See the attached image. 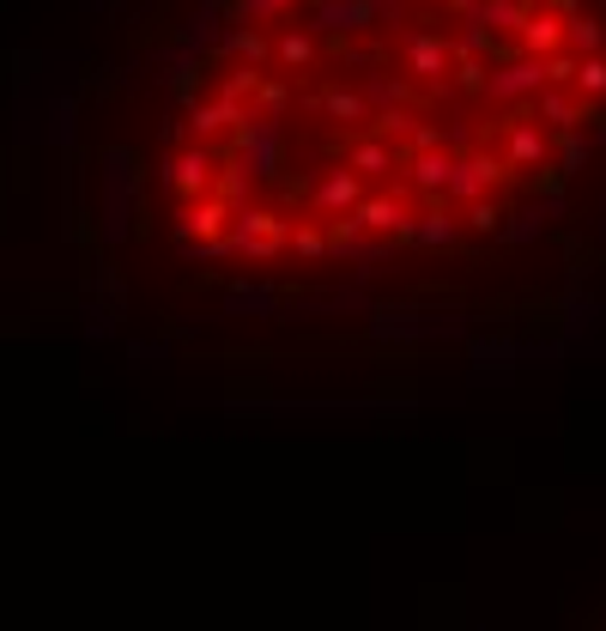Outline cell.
<instances>
[{"label": "cell", "instance_id": "obj_1", "mask_svg": "<svg viewBox=\"0 0 606 631\" xmlns=\"http://www.w3.org/2000/svg\"><path fill=\"white\" fill-rule=\"evenodd\" d=\"M279 159H286V122L249 110V122L237 128V164L249 171V183H274Z\"/></svg>", "mask_w": 606, "mask_h": 631}, {"label": "cell", "instance_id": "obj_2", "mask_svg": "<svg viewBox=\"0 0 606 631\" xmlns=\"http://www.w3.org/2000/svg\"><path fill=\"white\" fill-rule=\"evenodd\" d=\"M103 243L127 237V207H134V152L110 146L103 152Z\"/></svg>", "mask_w": 606, "mask_h": 631}, {"label": "cell", "instance_id": "obj_3", "mask_svg": "<svg viewBox=\"0 0 606 631\" xmlns=\"http://www.w3.org/2000/svg\"><path fill=\"white\" fill-rule=\"evenodd\" d=\"M158 183L171 189V195H183V201H206V195H213V183H218L213 146H183V152H171V159H164V171H158Z\"/></svg>", "mask_w": 606, "mask_h": 631}, {"label": "cell", "instance_id": "obj_4", "mask_svg": "<svg viewBox=\"0 0 606 631\" xmlns=\"http://www.w3.org/2000/svg\"><path fill=\"white\" fill-rule=\"evenodd\" d=\"M510 164L492 159V152H455V176H449V201H461V207H473V201H485L497 183H510Z\"/></svg>", "mask_w": 606, "mask_h": 631}, {"label": "cell", "instance_id": "obj_5", "mask_svg": "<svg viewBox=\"0 0 606 631\" xmlns=\"http://www.w3.org/2000/svg\"><path fill=\"white\" fill-rule=\"evenodd\" d=\"M546 92V61L540 55H510L492 68V85H485V104H522V98Z\"/></svg>", "mask_w": 606, "mask_h": 631}, {"label": "cell", "instance_id": "obj_6", "mask_svg": "<svg viewBox=\"0 0 606 631\" xmlns=\"http://www.w3.org/2000/svg\"><path fill=\"white\" fill-rule=\"evenodd\" d=\"M401 68L424 85H443V73H455V43L436 31H412L407 49H401Z\"/></svg>", "mask_w": 606, "mask_h": 631}, {"label": "cell", "instance_id": "obj_7", "mask_svg": "<svg viewBox=\"0 0 606 631\" xmlns=\"http://www.w3.org/2000/svg\"><path fill=\"white\" fill-rule=\"evenodd\" d=\"M237 218V207H225L218 195H206V201H183L171 218V231H176V243H213V237H225V225Z\"/></svg>", "mask_w": 606, "mask_h": 631}, {"label": "cell", "instance_id": "obj_8", "mask_svg": "<svg viewBox=\"0 0 606 631\" xmlns=\"http://www.w3.org/2000/svg\"><path fill=\"white\" fill-rule=\"evenodd\" d=\"M183 122H188V134H195V146H213L225 128H243V122H249V104H230V98H195Z\"/></svg>", "mask_w": 606, "mask_h": 631}, {"label": "cell", "instance_id": "obj_9", "mask_svg": "<svg viewBox=\"0 0 606 631\" xmlns=\"http://www.w3.org/2000/svg\"><path fill=\"white\" fill-rule=\"evenodd\" d=\"M352 218L370 231V237L412 243V218H419V213H407V201H401V195H364V207H358Z\"/></svg>", "mask_w": 606, "mask_h": 631}, {"label": "cell", "instance_id": "obj_10", "mask_svg": "<svg viewBox=\"0 0 606 631\" xmlns=\"http://www.w3.org/2000/svg\"><path fill=\"white\" fill-rule=\"evenodd\" d=\"M370 24H377L370 0H316V12H309V31L316 37H358Z\"/></svg>", "mask_w": 606, "mask_h": 631}, {"label": "cell", "instance_id": "obj_11", "mask_svg": "<svg viewBox=\"0 0 606 631\" xmlns=\"http://www.w3.org/2000/svg\"><path fill=\"white\" fill-rule=\"evenodd\" d=\"M309 207L328 213V218H352L364 207V183H358V171H328L316 189H309Z\"/></svg>", "mask_w": 606, "mask_h": 631}, {"label": "cell", "instance_id": "obj_12", "mask_svg": "<svg viewBox=\"0 0 606 631\" xmlns=\"http://www.w3.org/2000/svg\"><path fill=\"white\" fill-rule=\"evenodd\" d=\"M552 159V134L540 122H527V115H515L510 134H504V164L510 171H534V164Z\"/></svg>", "mask_w": 606, "mask_h": 631}, {"label": "cell", "instance_id": "obj_13", "mask_svg": "<svg viewBox=\"0 0 606 631\" xmlns=\"http://www.w3.org/2000/svg\"><path fill=\"white\" fill-rule=\"evenodd\" d=\"M225 19H230L225 0H201V7L183 19V43H188V49H201V55H213V49L230 37V24H225Z\"/></svg>", "mask_w": 606, "mask_h": 631}, {"label": "cell", "instance_id": "obj_14", "mask_svg": "<svg viewBox=\"0 0 606 631\" xmlns=\"http://www.w3.org/2000/svg\"><path fill=\"white\" fill-rule=\"evenodd\" d=\"M407 183L419 189V195L443 201L449 195V176H455V152H407Z\"/></svg>", "mask_w": 606, "mask_h": 631}, {"label": "cell", "instance_id": "obj_15", "mask_svg": "<svg viewBox=\"0 0 606 631\" xmlns=\"http://www.w3.org/2000/svg\"><path fill=\"white\" fill-rule=\"evenodd\" d=\"M515 43H522V55H540V61L558 55V49H564V12L558 7H534Z\"/></svg>", "mask_w": 606, "mask_h": 631}, {"label": "cell", "instance_id": "obj_16", "mask_svg": "<svg viewBox=\"0 0 606 631\" xmlns=\"http://www.w3.org/2000/svg\"><path fill=\"white\" fill-rule=\"evenodd\" d=\"M534 104H540V128H546L552 140H558V134H576V128H583V115H588V110H583V98L558 92V85H546V92H540Z\"/></svg>", "mask_w": 606, "mask_h": 631}, {"label": "cell", "instance_id": "obj_17", "mask_svg": "<svg viewBox=\"0 0 606 631\" xmlns=\"http://www.w3.org/2000/svg\"><path fill=\"white\" fill-rule=\"evenodd\" d=\"M455 237H461V218L449 213L443 201H431V207L412 218V243H419V250H449Z\"/></svg>", "mask_w": 606, "mask_h": 631}, {"label": "cell", "instance_id": "obj_18", "mask_svg": "<svg viewBox=\"0 0 606 631\" xmlns=\"http://www.w3.org/2000/svg\"><path fill=\"white\" fill-rule=\"evenodd\" d=\"M401 164H407V152L389 146V140H358V146L346 152V171H358V176H389V171H401Z\"/></svg>", "mask_w": 606, "mask_h": 631}, {"label": "cell", "instance_id": "obj_19", "mask_svg": "<svg viewBox=\"0 0 606 631\" xmlns=\"http://www.w3.org/2000/svg\"><path fill=\"white\" fill-rule=\"evenodd\" d=\"M230 237H237V255H243V243H286V218L279 213H267V207H237V218H230Z\"/></svg>", "mask_w": 606, "mask_h": 631}, {"label": "cell", "instance_id": "obj_20", "mask_svg": "<svg viewBox=\"0 0 606 631\" xmlns=\"http://www.w3.org/2000/svg\"><path fill=\"white\" fill-rule=\"evenodd\" d=\"M564 49H571V55H600L606 49V24L600 19H588V12H571V19H564Z\"/></svg>", "mask_w": 606, "mask_h": 631}, {"label": "cell", "instance_id": "obj_21", "mask_svg": "<svg viewBox=\"0 0 606 631\" xmlns=\"http://www.w3.org/2000/svg\"><path fill=\"white\" fill-rule=\"evenodd\" d=\"M527 12H534L527 0H480V24H485L492 37H504V31H510V37H522Z\"/></svg>", "mask_w": 606, "mask_h": 631}, {"label": "cell", "instance_id": "obj_22", "mask_svg": "<svg viewBox=\"0 0 606 631\" xmlns=\"http://www.w3.org/2000/svg\"><path fill=\"white\" fill-rule=\"evenodd\" d=\"M364 104H370V115H394V110H407V80H389V73H370L364 85Z\"/></svg>", "mask_w": 606, "mask_h": 631}, {"label": "cell", "instance_id": "obj_23", "mask_svg": "<svg viewBox=\"0 0 606 631\" xmlns=\"http://www.w3.org/2000/svg\"><path fill=\"white\" fill-rule=\"evenodd\" d=\"M213 55L237 61V68H261V61H267V37H261V31H249V24H243V31H230L225 43L213 49Z\"/></svg>", "mask_w": 606, "mask_h": 631}, {"label": "cell", "instance_id": "obj_24", "mask_svg": "<svg viewBox=\"0 0 606 631\" xmlns=\"http://www.w3.org/2000/svg\"><path fill=\"white\" fill-rule=\"evenodd\" d=\"M225 311L230 316H274L279 311V292H267V286H230L225 292Z\"/></svg>", "mask_w": 606, "mask_h": 631}, {"label": "cell", "instance_id": "obj_25", "mask_svg": "<svg viewBox=\"0 0 606 631\" xmlns=\"http://www.w3.org/2000/svg\"><path fill=\"white\" fill-rule=\"evenodd\" d=\"M274 55L286 61L291 73H304L309 61H316V31H286V37H279V43H274Z\"/></svg>", "mask_w": 606, "mask_h": 631}, {"label": "cell", "instance_id": "obj_26", "mask_svg": "<svg viewBox=\"0 0 606 631\" xmlns=\"http://www.w3.org/2000/svg\"><path fill=\"white\" fill-rule=\"evenodd\" d=\"M588 152H595V134H583V128H576V134H558V176H576L588 164Z\"/></svg>", "mask_w": 606, "mask_h": 631}, {"label": "cell", "instance_id": "obj_27", "mask_svg": "<svg viewBox=\"0 0 606 631\" xmlns=\"http://www.w3.org/2000/svg\"><path fill=\"white\" fill-rule=\"evenodd\" d=\"M321 110H328L333 122H377L370 104H364V92H328V98H321Z\"/></svg>", "mask_w": 606, "mask_h": 631}, {"label": "cell", "instance_id": "obj_28", "mask_svg": "<svg viewBox=\"0 0 606 631\" xmlns=\"http://www.w3.org/2000/svg\"><path fill=\"white\" fill-rule=\"evenodd\" d=\"M243 189H249V171H243L237 159L225 164V171H218V183H213V195L225 201V207H249V201H243Z\"/></svg>", "mask_w": 606, "mask_h": 631}, {"label": "cell", "instance_id": "obj_29", "mask_svg": "<svg viewBox=\"0 0 606 631\" xmlns=\"http://www.w3.org/2000/svg\"><path fill=\"white\" fill-rule=\"evenodd\" d=\"M255 92H261V73H255V68H230L225 80H218L213 98H230V104H243V98H255Z\"/></svg>", "mask_w": 606, "mask_h": 631}, {"label": "cell", "instance_id": "obj_30", "mask_svg": "<svg viewBox=\"0 0 606 631\" xmlns=\"http://www.w3.org/2000/svg\"><path fill=\"white\" fill-rule=\"evenodd\" d=\"M504 207H497V201H473L468 207V231H485V237H504Z\"/></svg>", "mask_w": 606, "mask_h": 631}, {"label": "cell", "instance_id": "obj_31", "mask_svg": "<svg viewBox=\"0 0 606 631\" xmlns=\"http://www.w3.org/2000/svg\"><path fill=\"white\" fill-rule=\"evenodd\" d=\"M576 98H606V55H588L583 61V73H576Z\"/></svg>", "mask_w": 606, "mask_h": 631}, {"label": "cell", "instance_id": "obj_32", "mask_svg": "<svg viewBox=\"0 0 606 631\" xmlns=\"http://www.w3.org/2000/svg\"><path fill=\"white\" fill-rule=\"evenodd\" d=\"M576 73H583V55H571V49H558V55H546V85H576Z\"/></svg>", "mask_w": 606, "mask_h": 631}, {"label": "cell", "instance_id": "obj_33", "mask_svg": "<svg viewBox=\"0 0 606 631\" xmlns=\"http://www.w3.org/2000/svg\"><path fill=\"white\" fill-rule=\"evenodd\" d=\"M455 85H461V92H480V98H485L492 68H485V61H455Z\"/></svg>", "mask_w": 606, "mask_h": 631}, {"label": "cell", "instance_id": "obj_34", "mask_svg": "<svg viewBox=\"0 0 606 631\" xmlns=\"http://www.w3.org/2000/svg\"><path fill=\"white\" fill-rule=\"evenodd\" d=\"M291 250H298L304 262H316V255H328V231H316V225H298V231H291Z\"/></svg>", "mask_w": 606, "mask_h": 631}, {"label": "cell", "instance_id": "obj_35", "mask_svg": "<svg viewBox=\"0 0 606 631\" xmlns=\"http://www.w3.org/2000/svg\"><path fill=\"white\" fill-rule=\"evenodd\" d=\"M370 128H377V134L382 140H412V128H419V115H412V110H394V115H377V122H370Z\"/></svg>", "mask_w": 606, "mask_h": 631}, {"label": "cell", "instance_id": "obj_36", "mask_svg": "<svg viewBox=\"0 0 606 631\" xmlns=\"http://www.w3.org/2000/svg\"><path fill=\"white\" fill-rule=\"evenodd\" d=\"M407 152H449V134H443V128H431V122H419V128H412V140H407Z\"/></svg>", "mask_w": 606, "mask_h": 631}, {"label": "cell", "instance_id": "obj_37", "mask_svg": "<svg viewBox=\"0 0 606 631\" xmlns=\"http://www.w3.org/2000/svg\"><path fill=\"white\" fill-rule=\"evenodd\" d=\"M249 110H255V115H279V110H286V85H279V80H261V92H255Z\"/></svg>", "mask_w": 606, "mask_h": 631}, {"label": "cell", "instance_id": "obj_38", "mask_svg": "<svg viewBox=\"0 0 606 631\" xmlns=\"http://www.w3.org/2000/svg\"><path fill=\"white\" fill-rule=\"evenodd\" d=\"M49 134H55L61 152L73 146V98H55V128H49Z\"/></svg>", "mask_w": 606, "mask_h": 631}, {"label": "cell", "instance_id": "obj_39", "mask_svg": "<svg viewBox=\"0 0 606 631\" xmlns=\"http://www.w3.org/2000/svg\"><path fill=\"white\" fill-rule=\"evenodd\" d=\"M370 12H377V24H401L407 19V0H370Z\"/></svg>", "mask_w": 606, "mask_h": 631}, {"label": "cell", "instance_id": "obj_40", "mask_svg": "<svg viewBox=\"0 0 606 631\" xmlns=\"http://www.w3.org/2000/svg\"><path fill=\"white\" fill-rule=\"evenodd\" d=\"M595 146H606V115H600V122H595Z\"/></svg>", "mask_w": 606, "mask_h": 631}, {"label": "cell", "instance_id": "obj_41", "mask_svg": "<svg viewBox=\"0 0 606 631\" xmlns=\"http://www.w3.org/2000/svg\"><path fill=\"white\" fill-rule=\"evenodd\" d=\"M527 7H558V0H527Z\"/></svg>", "mask_w": 606, "mask_h": 631}, {"label": "cell", "instance_id": "obj_42", "mask_svg": "<svg viewBox=\"0 0 606 631\" xmlns=\"http://www.w3.org/2000/svg\"><path fill=\"white\" fill-rule=\"evenodd\" d=\"M85 7H92V0H85Z\"/></svg>", "mask_w": 606, "mask_h": 631}, {"label": "cell", "instance_id": "obj_43", "mask_svg": "<svg viewBox=\"0 0 606 631\" xmlns=\"http://www.w3.org/2000/svg\"><path fill=\"white\" fill-rule=\"evenodd\" d=\"M407 7H412V0H407Z\"/></svg>", "mask_w": 606, "mask_h": 631}]
</instances>
